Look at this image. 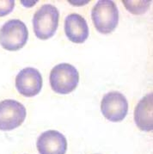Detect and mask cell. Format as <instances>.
Listing matches in <instances>:
<instances>
[{
	"instance_id": "1",
	"label": "cell",
	"mask_w": 153,
	"mask_h": 154,
	"mask_svg": "<svg viewBox=\"0 0 153 154\" xmlns=\"http://www.w3.org/2000/svg\"><path fill=\"white\" fill-rule=\"evenodd\" d=\"M49 81L54 92L66 95L77 88L79 82V73L72 65L61 63L52 69Z\"/></svg>"
},
{
	"instance_id": "2",
	"label": "cell",
	"mask_w": 153,
	"mask_h": 154,
	"mask_svg": "<svg viewBox=\"0 0 153 154\" xmlns=\"http://www.w3.org/2000/svg\"><path fill=\"white\" fill-rule=\"evenodd\" d=\"M92 21L96 30L109 34L116 29L119 23V11L116 5L110 0H100L93 7Z\"/></svg>"
},
{
	"instance_id": "3",
	"label": "cell",
	"mask_w": 153,
	"mask_h": 154,
	"mask_svg": "<svg viewBox=\"0 0 153 154\" xmlns=\"http://www.w3.org/2000/svg\"><path fill=\"white\" fill-rule=\"evenodd\" d=\"M60 12L52 5H44L33 17V28L37 38L47 40L55 34L59 26Z\"/></svg>"
},
{
	"instance_id": "4",
	"label": "cell",
	"mask_w": 153,
	"mask_h": 154,
	"mask_svg": "<svg viewBox=\"0 0 153 154\" xmlns=\"http://www.w3.org/2000/svg\"><path fill=\"white\" fill-rule=\"evenodd\" d=\"M29 39V31L23 22L12 19L0 29V45L7 51H17L24 47Z\"/></svg>"
},
{
	"instance_id": "5",
	"label": "cell",
	"mask_w": 153,
	"mask_h": 154,
	"mask_svg": "<svg viewBox=\"0 0 153 154\" xmlns=\"http://www.w3.org/2000/svg\"><path fill=\"white\" fill-rule=\"evenodd\" d=\"M26 109L13 99L0 102V130L11 131L20 127L26 118Z\"/></svg>"
},
{
	"instance_id": "6",
	"label": "cell",
	"mask_w": 153,
	"mask_h": 154,
	"mask_svg": "<svg viewBox=\"0 0 153 154\" xmlns=\"http://www.w3.org/2000/svg\"><path fill=\"white\" fill-rule=\"evenodd\" d=\"M101 110L106 119L113 122H120L127 115L128 103L126 97L118 91L105 94L101 103Z\"/></svg>"
},
{
	"instance_id": "7",
	"label": "cell",
	"mask_w": 153,
	"mask_h": 154,
	"mask_svg": "<svg viewBox=\"0 0 153 154\" xmlns=\"http://www.w3.org/2000/svg\"><path fill=\"white\" fill-rule=\"evenodd\" d=\"M42 83L41 74L35 68H24L16 77L17 90L27 97H35L41 92Z\"/></svg>"
},
{
	"instance_id": "8",
	"label": "cell",
	"mask_w": 153,
	"mask_h": 154,
	"mask_svg": "<svg viewBox=\"0 0 153 154\" xmlns=\"http://www.w3.org/2000/svg\"><path fill=\"white\" fill-rule=\"evenodd\" d=\"M36 146L40 154H66L67 140L61 133L48 130L39 136Z\"/></svg>"
},
{
	"instance_id": "9",
	"label": "cell",
	"mask_w": 153,
	"mask_h": 154,
	"mask_svg": "<svg viewBox=\"0 0 153 154\" xmlns=\"http://www.w3.org/2000/svg\"><path fill=\"white\" fill-rule=\"evenodd\" d=\"M65 32L74 43H84L89 37V27L86 20L78 14H71L65 20Z\"/></svg>"
},
{
	"instance_id": "10",
	"label": "cell",
	"mask_w": 153,
	"mask_h": 154,
	"mask_svg": "<svg viewBox=\"0 0 153 154\" xmlns=\"http://www.w3.org/2000/svg\"><path fill=\"white\" fill-rule=\"evenodd\" d=\"M152 97V93L146 95L139 102L135 108V123L142 131L149 132L153 129Z\"/></svg>"
},
{
	"instance_id": "11",
	"label": "cell",
	"mask_w": 153,
	"mask_h": 154,
	"mask_svg": "<svg viewBox=\"0 0 153 154\" xmlns=\"http://www.w3.org/2000/svg\"><path fill=\"white\" fill-rule=\"evenodd\" d=\"M127 11L133 14H142L147 11L150 1H122Z\"/></svg>"
},
{
	"instance_id": "12",
	"label": "cell",
	"mask_w": 153,
	"mask_h": 154,
	"mask_svg": "<svg viewBox=\"0 0 153 154\" xmlns=\"http://www.w3.org/2000/svg\"><path fill=\"white\" fill-rule=\"evenodd\" d=\"M15 6V1H0V17H5L11 12Z\"/></svg>"
}]
</instances>
